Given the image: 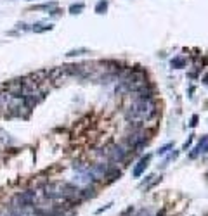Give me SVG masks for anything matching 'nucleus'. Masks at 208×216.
Wrapping results in <instances>:
<instances>
[{
    "label": "nucleus",
    "mask_w": 208,
    "mask_h": 216,
    "mask_svg": "<svg viewBox=\"0 0 208 216\" xmlns=\"http://www.w3.org/2000/svg\"><path fill=\"white\" fill-rule=\"evenodd\" d=\"M158 106L153 99H146V101H141V99H135L134 106L130 107L128 111V119L132 121H149L153 119L156 114H158Z\"/></svg>",
    "instance_id": "1"
},
{
    "label": "nucleus",
    "mask_w": 208,
    "mask_h": 216,
    "mask_svg": "<svg viewBox=\"0 0 208 216\" xmlns=\"http://www.w3.org/2000/svg\"><path fill=\"white\" fill-rule=\"evenodd\" d=\"M146 142H148V138H146V133H144V131H141V130L127 137L128 149H141L142 145H146Z\"/></svg>",
    "instance_id": "2"
},
{
    "label": "nucleus",
    "mask_w": 208,
    "mask_h": 216,
    "mask_svg": "<svg viewBox=\"0 0 208 216\" xmlns=\"http://www.w3.org/2000/svg\"><path fill=\"white\" fill-rule=\"evenodd\" d=\"M127 152H128V150H123V147H120V145H111L106 150L109 161H113V163H122L127 157Z\"/></svg>",
    "instance_id": "3"
},
{
    "label": "nucleus",
    "mask_w": 208,
    "mask_h": 216,
    "mask_svg": "<svg viewBox=\"0 0 208 216\" xmlns=\"http://www.w3.org/2000/svg\"><path fill=\"white\" fill-rule=\"evenodd\" d=\"M33 202V192L28 190V192H21V194L16 197V208H26V206H30Z\"/></svg>",
    "instance_id": "4"
},
{
    "label": "nucleus",
    "mask_w": 208,
    "mask_h": 216,
    "mask_svg": "<svg viewBox=\"0 0 208 216\" xmlns=\"http://www.w3.org/2000/svg\"><path fill=\"white\" fill-rule=\"evenodd\" d=\"M149 161H151V156H149V154H148V156H144V157H141V161L137 163V166L134 168V176H135V178H139V176L144 173V169L148 168Z\"/></svg>",
    "instance_id": "5"
},
{
    "label": "nucleus",
    "mask_w": 208,
    "mask_h": 216,
    "mask_svg": "<svg viewBox=\"0 0 208 216\" xmlns=\"http://www.w3.org/2000/svg\"><path fill=\"white\" fill-rule=\"evenodd\" d=\"M206 150H208V135H205V137L201 138V142L194 147L193 152H191V157H196L198 154H205Z\"/></svg>",
    "instance_id": "6"
},
{
    "label": "nucleus",
    "mask_w": 208,
    "mask_h": 216,
    "mask_svg": "<svg viewBox=\"0 0 208 216\" xmlns=\"http://www.w3.org/2000/svg\"><path fill=\"white\" fill-rule=\"evenodd\" d=\"M52 28H54V24H44V22H37V24H33V28H31V30H33L35 33H44V31H50Z\"/></svg>",
    "instance_id": "7"
},
{
    "label": "nucleus",
    "mask_w": 208,
    "mask_h": 216,
    "mask_svg": "<svg viewBox=\"0 0 208 216\" xmlns=\"http://www.w3.org/2000/svg\"><path fill=\"white\" fill-rule=\"evenodd\" d=\"M57 7L56 2H49V4H42V5H33V11H54Z\"/></svg>",
    "instance_id": "8"
},
{
    "label": "nucleus",
    "mask_w": 208,
    "mask_h": 216,
    "mask_svg": "<svg viewBox=\"0 0 208 216\" xmlns=\"http://www.w3.org/2000/svg\"><path fill=\"white\" fill-rule=\"evenodd\" d=\"M106 11H108V0H99L96 5V12L97 14H104Z\"/></svg>",
    "instance_id": "9"
},
{
    "label": "nucleus",
    "mask_w": 208,
    "mask_h": 216,
    "mask_svg": "<svg viewBox=\"0 0 208 216\" xmlns=\"http://www.w3.org/2000/svg\"><path fill=\"white\" fill-rule=\"evenodd\" d=\"M85 9V5L80 2V4H73V5H70V14H80V12Z\"/></svg>",
    "instance_id": "10"
},
{
    "label": "nucleus",
    "mask_w": 208,
    "mask_h": 216,
    "mask_svg": "<svg viewBox=\"0 0 208 216\" xmlns=\"http://www.w3.org/2000/svg\"><path fill=\"white\" fill-rule=\"evenodd\" d=\"M82 54H89V50L87 49H75V50H70L66 56L68 57H75V56H82Z\"/></svg>",
    "instance_id": "11"
},
{
    "label": "nucleus",
    "mask_w": 208,
    "mask_h": 216,
    "mask_svg": "<svg viewBox=\"0 0 208 216\" xmlns=\"http://www.w3.org/2000/svg\"><path fill=\"white\" fill-rule=\"evenodd\" d=\"M184 64H186V61L180 59V57H177V59H172V67H184Z\"/></svg>",
    "instance_id": "12"
},
{
    "label": "nucleus",
    "mask_w": 208,
    "mask_h": 216,
    "mask_svg": "<svg viewBox=\"0 0 208 216\" xmlns=\"http://www.w3.org/2000/svg\"><path fill=\"white\" fill-rule=\"evenodd\" d=\"M172 147H174L172 144H167V145H163L160 150H158V154H160V156H163V154H167V152H168V149H172Z\"/></svg>",
    "instance_id": "13"
},
{
    "label": "nucleus",
    "mask_w": 208,
    "mask_h": 216,
    "mask_svg": "<svg viewBox=\"0 0 208 216\" xmlns=\"http://www.w3.org/2000/svg\"><path fill=\"white\" fill-rule=\"evenodd\" d=\"M198 123V116H193V119H191V126H196Z\"/></svg>",
    "instance_id": "14"
}]
</instances>
